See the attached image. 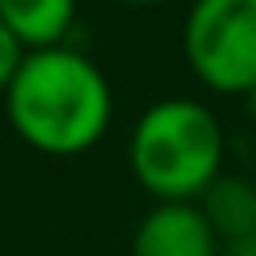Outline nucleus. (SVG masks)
I'll use <instances>...</instances> for the list:
<instances>
[{"label": "nucleus", "mask_w": 256, "mask_h": 256, "mask_svg": "<svg viewBox=\"0 0 256 256\" xmlns=\"http://www.w3.org/2000/svg\"><path fill=\"white\" fill-rule=\"evenodd\" d=\"M120 4H132V8H152V4H164V0H120Z\"/></svg>", "instance_id": "1a4fd4ad"}, {"label": "nucleus", "mask_w": 256, "mask_h": 256, "mask_svg": "<svg viewBox=\"0 0 256 256\" xmlns=\"http://www.w3.org/2000/svg\"><path fill=\"white\" fill-rule=\"evenodd\" d=\"M224 132L200 100H156L132 128L128 164L160 204H192L220 176Z\"/></svg>", "instance_id": "f03ea898"}, {"label": "nucleus", "mask_w": 256, "mask_h": 256, "mask_svg": "<svg viewBox=\"0 0 256 256\" xmlns=\"http://www.w3.org/2000/svg\"><path fill=\"white\" fill-rule=\"evenodd\" d=\"M216 240L200 204H156L132 232V256H216Z\"/></svg>", "instance_id": "20e7f679"}, {"label": "nucleus", "mask_w": 256, "mask_h": 256, "mask_svg": "<svg viewBox=\"0 0 256 256\" xmlns=\"http://www.w3.org/2000/svg\"><path fill=\"white\" fill-rule=\"evenodd\" d=\"M0 24L24 52L60 48L76 24V0H0Z\"/></svg>", "instance_id": "39448f33"}, {"label": "nucleus", "mask_w": 256, "mask_h": 256, "mask_svg": "<svg viewBox=\"0 0 256 256\" xmlns=\"http://www.w3.org/2000/svg\"><path fill=\"white\" fill-rule=\"evenodd\" d=\"M200 212L208 216L212 232L232 240V244H244V240H256V184L244 180V176H216L204 192V204Z\"/></svg>", "instance_id": "423d86ee"}, {"label": "nucleus", "mask_w": 256, "mask_h": 256, "mask_svg": "<svg viewBox=\"0 0 256 256\" xmlns=\"http://www.w3.org/2000/svg\"><path fill=\"white\" fill-rule=\"evenodd\" d=\"M24 48H20V40L0 24V92H8V84L16 80V72H20V64H24Z\"/></svg>", "instance_id": "0eeeda50"}, {"label": "nucleus", "mask_w": 256, "mask_h": 256, "mask_svg": "<svg viewBox=\"0 0 256 256\" xmlns=\"http://www.w3.org/2000/svg\"><path fill=\"white\" fill-rule=\"evenodd\" d=\"M184 56L208 88L248 96L256 88V0H192Z\"/></svg>", "instance_id": "7ed1b4c3"}, {"label": "nucleus", "mask_w": 256, "mask_h": 256, "mask_svg": "<svg viewBox=\"0 0 256 256\" xmlns=\"http://www.w3.org/2000/svg\"><path fill=\"white\" fill-rule=\"evenodd\" d=\"M244 108H248V116H252V120H256V88H252V92H248V96H244Z\"/></svg>", "instance_id": "6e6552de"}, {"label": "nucleus", "mask_w": 256, "mask_h": 256, "mask_svg": "<svg viewBox=\"0 0 256 256\" xmlns=\"http://www.w3.org/2000/svg\"><path fill=\"white\" fill-rule=\"evenodd\" d=\"M4 108L24 144L72 156L104 136L112 120V88L84 52L60 44L24 56L4 92Z\"/></svg>", "instance_id": "f257e3e1"}]
</instances>
